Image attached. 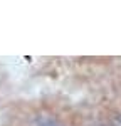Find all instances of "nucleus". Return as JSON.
<instances>
[{
    "label": "nucleus",
    "mask_w": 121,
    "mask_h": 126,
    "mask_svg": "<svg viewBox=\"0 0 121 126\" xmlns=\"http://www.w3.org/2000/svg\"><path fill=\"white\" fill-rule=\"evenodd\" d=\"M39 126H60V125H57V123H54L52 119H42Z\"/></svg>",
    "instance_id": "obj_1"
}]
</instances>
